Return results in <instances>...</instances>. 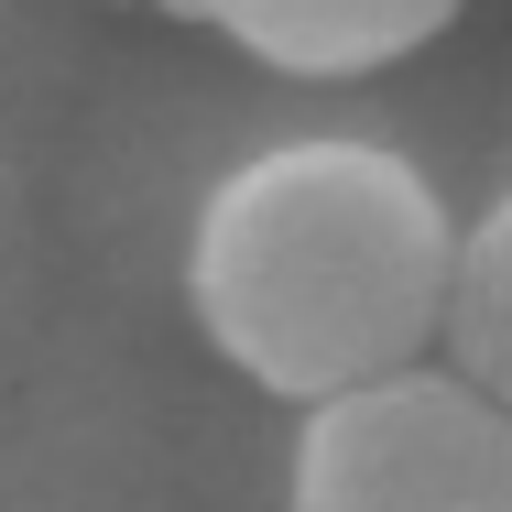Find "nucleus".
<instances>
[{
	"mask_svg": "<svg viewBox=\"0 0 512 512\" xmlns=\"http://www.w3.org/2000/svg\"><path fill=\"white\" fill-rule=\"evenodd\" d=\"M458 229L447 197L382 142L251 153L197 218V327L284 404H327L414 371L447 338Z\"/></svg>",
	"mask_w": 512,
	"mask_h": 512,
	"instance_id": "f257e3e1",
	"label": "nucleus"
},
{
	"mask_svg": "<svg viewBox=\"0 0 512 512\" xmlns=\"http://www.w3.org/2000/svg\"><path fill=\"white\" fill-rule=\"evenodd\" d=\"M295 512H512V414L436 360L327 393L306 404Z\"/></svg>",
	"mask_w": 512,
	"mask_h": 512,
	"instance_id": "f03ea898",
	"label": "nucleus"
},
{
	"mask_svg": "<svg viewBox=\"0 0 512 512\" xmlns=\"http://www.w3.org/2000/svg\"><path fill=\"white\" fill-rule=\"evenodd\" d=\"M164 11L229 33L273 77H371L458 22V0H164Z\"/></svg>",
	"mask_w": 512,
	"mask_h": 512,
	"instance_id": "7ed1b4c3",
	"label": "nucleus"
},
{
	"mask_svg": "<svg viewBox=\"0 0 512 512\" xmlns=\"http://www.w3.org/2000/svg\"><path fill=\"white\" fill-rule=\"evenodd\" d=\"M447 371L480 382L512 414V197L458 229V273H447Z\"/></svg>",
	"mask_w": 512,
	"mask_h": 512,
	"instance_id": "20e7f679",
	"label": "nucleus"
}]
</instances>
